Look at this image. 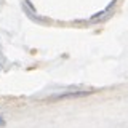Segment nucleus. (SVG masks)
Returning a JSON list of instances; mask_svg holds the SVG:
<instances>
[{
	"mask_svg": "<svg viewBox=\"0 0 128 128\" xmlns=\"http://www.w3.org/2000/svg\"><path fill=\"white\" fill-rule=\"evenodd\" d=\"M85 94H90V93H88V91H77V93H66V94L62 93V94H58L56 98L64 99V98H74V96L77 98V96H85Z\"/></svg>",
	"mask_w": 128,
	"mask_h": 128,
	"instance_id": "obj_2",
	"label": "nucleus"
},
{
	"mask_svg": "<svg viewBox=\"0 0 128 128\" xmlns=\"http://www.w3.org/2000/svg\"><path fill=\"white\" fill-rule=\"evenodd\" d=\"M115 2H117V0H112V2L109 3V6H107V8H104V10H102V11H99V13H96V14H93V16H91V19H90V21H93V22H96V21H99V19H101V18H104V14L110 13V10H112V8H114V5H115Z\"/></svg>",
	"mask_w": 128,
	"mask_h": 128,
	"instance_id": "obj_1",
	"label": "nucleus"
},
{
	"mask_svg": "<svg viewBox=\"0 0 128 128\" xmlns=\"http://www.w3.org/2000/svg\"><path fill=\"white\" fill-rule=\"evenodd\" d=\"M3 123H5V122H3V118L0 117V125H3Z\"/></svg>",
	"mask_w": 128,
	"mask_h": 128,
	"instance_id": "obj_3",
	"label": "nucleus"
}]
</instances>
